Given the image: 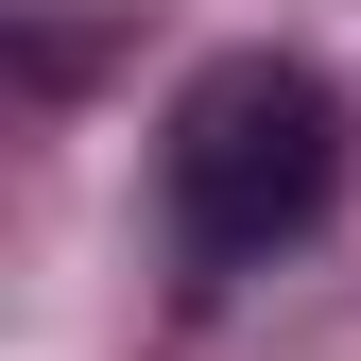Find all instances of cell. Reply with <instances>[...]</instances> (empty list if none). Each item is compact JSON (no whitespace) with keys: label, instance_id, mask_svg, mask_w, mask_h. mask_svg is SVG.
Here are the masks:
<instances>
[{"label":"cell","instance_id":"1","mask_svg":"<svg viewBox=\"0 0 361 361\" xmlns=\"http://www.w3.org/2000/svg\"><path fill=\"white\" fill-rule=\"evenodd\" d=\"M155 190H172V258L190 276H241V258H276L327 224L344 190V104H327V69H293V52H224L172 86V138H155Z\"/></svg>","mask_w":361,"mask_h":361}]
</instances>
